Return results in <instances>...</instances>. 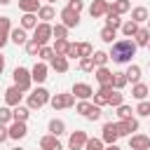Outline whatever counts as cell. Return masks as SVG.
Listing matches in <instances>:
<instances>
[{"instance_id":"cell-1","label":"cell","mask_w":150,"mask_h":150,"mask_svg":"<svg viewBox=\"0 0 150 150\" xmlns=\"http://www.w3.org/2000/svg\"><path fill=\"white\" fill-rule=\"evenodd\" d=\"M134 54H136V42H134V40H117V42L112 45V49H110L108 56H110L115 63H129Z\"/></svg>"},{"instance_id":"cell-2","label":"cell","mask_w":150,"mask_h":150,"mask_svg":"<svg viewBox=\"0 0 150 150\" xmlns=\"http://www.w3.org/2000/svg\"><path fill=\"white\" fill-rule=\"evenodd\" d=\"M49 98H52V96H49V91H47V89H42V87H38V89L28 96V108H30V110H35V108L40 110L45 103H49Z\"/></svg>"},{"instance_id":"cell-3","label":"cell","mask_w":150,"mask_h":150,"mask_svg":"<svg viewBox=\"0 0 150 150\" xmlns=\"http://www.w3.org/2000/svg\"><path fill=\"white\" fill-rule=\"evenodd\" d=\"M12 77H14V84H16L21 91H28V89H30V80H33V77H30V70H26V68L16 66Z\"/></svg>"},{"instance_id":"cell-4","label":"cell","mask_w":150,"mask_h":150,"mask_svg":"<svg viewBox=\"0 0 150 150\" xmlns=\"http://www.w3.org/2000/svg\"><path fill=\"white\" fill-rule=\"evenodd\" d=\"M33 30H35V33H33V40H35L40 47L49 42V38H52V26H49V23H45V21H42V23H38Z\"/></svg>"},{"instance_id":"cell-5","label":"cell","mask_w":150,"mask_h":150,"mask_svg":"<svg viewBox=\"0 0 150 150\" xmlns=\"http://www.w3.org/2000/svg\"><path fill=\"white\" fill-rule=\"evenodd\" d=\"M49 103H52L54 110H63V108L75 105V96H73V94H56V96L49 98Z\"/></svg>"},{"instance_id":"cell-6","label":"cell","mask_w":150,"mask_h":150,"mask_svg":"<svg viewBox=\"0 0 150 150\" xmlns=\"http://www.w3.org/2000/svg\"><path fill=\"white\" fill-rule=\"evenodd\" d=\"M115 127H117V134H120V136H131V131H138V122H136L134 117L120 120V122H115Z\"/></svg>"},{"instance_id":"cell-7","label":"cell","mask_w":150,"mask_h":150,"mask_svg":"<svg viewBox=\"0 0 150 150\" xmlns=\"http://www.w3.org/2000/svg\"><path fill=\"white\" fill-rule=\"evenodd\" d=\"M87 141H89V136H87L84 131H75V134H70V138H68V148H70V150H82V148L87 145Z\"/></svg>"},{"instance_id":"cell-8","label":"cell","mask_w":150,"mask_h":150,"mask_svg":"<svg viewBox=\"0 0 150 150\" xmlns=\"http://www.w3.org/2000/svg\"><path fill=\"white\" fill-rule=\"evenodd\" d=\"M129 148H131V150H150V136L134 134V136L129 138Z\"/></svg>"},{"instance_id":"cell-9","label":"cell","mask_w":150,"mask_h":150,"mask_svg":"<svg viewBox=\"0 0 150 150\" xmlns=\"http://www.w3.org/2000/svg\"><path fill=\"white\" fill-rule=\"evenodd\" d=\"M61 23L66 26V28H75L77 23H80V14L77 12H73V9H61Z\"/></svg>"},{"instance_id":"cell-10","label":"cell","mask_w":150,"mask_h":150,"mask_svg":"<svg viewBox=\"0 0 150 150\" xmlns=\"http://www.w3.org/2000/svg\"><path fill=\"white\" fill-rule=\"evenodd\" d=\"M21 89L16 87V84H12V87H7L5 89V101H7V105H19L21 103Z\"/></svg>"},{"instance_id":"cell-11","label":"cell","mask_w":150,"mask_h":150,"mask_svg":"<svg viewBox=\"0 0 150 150\" xmlns=\"http://www.w3.org/2000/svg\"><path fill=\"white\" fill-rule=\"evenodd\" d=\"M120 138V134H117V127H115V122H108V124H103V136H101V141L103 143H115Z\"/></svg>"},{"instance_id":"cell-12","label":"cell","mask_w":150,"mask_h":150,"mask_svg":"<svg viewBox=\"0 0 150 150\" xmlns=\"http://www.w3.org/2000/svg\"><path fill=\"white\" fill-rule=\"evenodd\" d=\"M40 150H63V145L59 143V136L47 134V136L40 138Z\"/></svg>"},{"instance_id":"cell-13","label":"cell","mask_w":150,"mask_h":150,"mask_svg":"<svg viewBox=\"0 0 150 150\" xmlns=\"http://www.w3.org/2000/svg\"><path fill=\"white\" fill-rule=\"evenodd\" d=\"M70 94H73V96H77V98H89V96L94 94V89H91L87 82H75Z\"/></svg>"},{"instance_id":"cell-14","label":"cell","mask_w":150,"mask_h":150,"mask_svg":"<svg viewBox=\"0 0 150 150\" xmlns=\"http://www.w3.org/2000/svg\"><path fill=\"white\" fill-rule=\"evenodd\" d=\"M110 91H112V84H101V89L94 94V103H96V105H108Z\"/></svg>"},{"instance_id":"cell-15","label":"cell","mask_w":150,"mask_h":150,"mask_svg":"<svg viewBox=\"0 0 150 150\" xmlns=\"http://www.w3.org/2000/svg\"><path fill=\"white\" fill-rule=\"evenodd\" d=\"M108 0H94L91 5H89V14L94 16V19H98V16H103L105 12H108Z\"/></svg>"},{"instance_id":"cell-16","label":"cell","mask_w":150,"mask_h":150,"mask_svg":"<svg viewBox=\"0 0 150 150\" xmlns=\"http://www.w3.org/2000/svg\"><path fill=\"white\" fill-rule=\"evenodd\" d=\"M9 30H12L9 16H0V49L7 45V40H9Z\"/></svg>"},{"instance_id":"cell-17","label":"cell","mask_w":150,"mask_h":150,"mask_svg":"<svg viewBox=\"0 0 150 150\" xmlns=\"http://www.w3.org/2000/svg\"><path fill=\"white\" fill-rule=\"evenodd\" d=\"M7 131H9V138H14V141H19V138H23V136L28 134L26 122H16V120H14V124H12Z\"/></svg>"},{"instance_id":"cell-18","label":"cell","mask_w":150,"mask_h":150,"mask_svg":"<svg viewBox=\"0 0 150 150\" xmlns=\"http://www.w3.org/2000/svg\"><path fill=\"white\" fill-rule=\"evenodd\" d=\"M9 40H12L14 45H26V42H28V35H26V30L19 26V28L9 30Z\"/></svg>"},{"instance_id":"cell-19","label":"cell","mask_w":150,"mask_h":150,"mask_svg":"<svg viewBox=\"0 0 150 150\" xmlns=\"http://www.w3.org/2000/svg\"><path fill=\"white\" fill-rule=\"evenodd\" d=\"M49 61H52V68H54L56 73H66V70H68V59H66V56H59V54H54Z\"/></svg>"},{"instance_id":"cell-20","label":"cell","mask_w":150,"mask_h":150,"mask_svg":"<svg viewBox=\"0 0 150 150\" xmlns=\"http://www.w3.org/2000/svg\"><path fill=\"white\" fill-rule=\"evenodd\" d=\"M30 77H33L35 82H45V80H47V66H45V63H35L33 70H30Z\"/></svg>"},{"instance_id":"cell-21","label":"cell","mask_w":150,"mask_h":150,"mask_svg":"<svg viewBox=\"0 0 150 150\" xmlns=\"http://www.w3.org/2000/svg\"><path fill=\"white\" fill-rule=\"evenodd\" d=\"M94 75H96V80H98L101 84H112V73H110L105 66H98Z\"/></svg>"},{"instance_id":"cell-22","label":"cell","mask_w":150,"mask_h":150,"mask_svg":"<svg viewBox=\"0 0 150 150\" xmlns=\"http://www.w3.org/2000/svg\"><path fill=\"white\" fill-rule=\"evenodd\" d=\"M105 26H110V28H115V30L122 26V19H120V14H117V12H112L110 7H108V12H105Z\"/></svg>"},{"instance_id":"cell-23","label":"cell","mask_w":150,"mask_h":150,"mask_svg":"<svg viewBox=\"0 0 150 150\" xmlns=\"http://www.w3.org/2000/svg\"><path fill=\"white\" fill-rule=\"evenodd\" d=\"M35 26H38V16H35V12H23V16H21V28L28 30V28H35Z\"/></svg>"},{"instance_id":"cell-24","label":"cell","mask_w":150,"mask_h":150,"mask_svg":"<svg viewBox=\"0 0 150 150\" xmlns=\"http://www.w3.org/2000/svg\"><path fill=\"white\" fill-rule=\"evenodd\" d=\"M134 38H136V40H134L136 47H148V42H150V30H148V28H138Z\"/></svg>"},{"instance_id":"cell-25","label":"cell","mask_w":150,"mask_h":150,"mask_svg":"<svg viewBox=\"0 0 150 150\" xmlns=\"http://www.w3.org/2000/svg\"><path fill=\"white\" fill-rule=\"evenodd\" d=\"M148 94H150V89H148L143 82H136V84L131 87V96H134V98H138V101H145V96H148Z\"/></svg>"},{"instance_id":"cell-26","label":"cell","mask_w":150,"mask_h":150,"mask_svg":"<svg viewBox=\"0 0 150 150\" xmlns=\"http://www.w3.org/2000/svg\"><path fill=\"white\" fill-rule=\"evenodd\" d=\"M148 16H150V12H148L145 7H134V9H131V21H136V23L148 21Z\"/></svg>"},{"instance_id":"cell-27","label":"cell","mask_w":150,"mask_h":150,"mask_svg":"<svg viewBox=\"0 0 150 150\" xmlns=\"http://www.w3.org/2000/svg\"><path fill=\"white\" fill-rule=\"evenodd\" d=\"M28 115H30V108H23V105H14V110H12V120H16V122H26Z\"/></svg>"},{"instance_id":"cell-28","label":"cell","mask_w":150,"mask_h":150,"mask_svg":"<svg viewBox=\"0 0 150 150\" xmlns=\"http://www.w3.org/2000/svg\"><path fill=\"white\" fill-rule=\"evenodd\" d=\"M124 75H127V82H134V84H136V82L141 80V66H136V63H134V66H129Z\"/></svg>"},{"instance_id":"cell-29","label":"cell","mask_w":150,"mask_h":150,"mask_svg":"<svg viewBox=\"0 0 150 150\" xmlns=\"http://www.w3.org/2000/svg\"><path fill=\"white\" fill-rule=\"evenodd\" d=\"M49 134H52V136H61V134H66V124H63V120H52V122H49Z\"/></svg>"},{"instance_id":"cell-30","label":"cell","mask_w":150,"mask_h":150,"mask_svg":"<svg viewBox=\"0 0 150 150\" xmlns=\"http://www.w3.org/2000/svg\"><path fill=\"white\" fill-rule=\"evenodd\" d=\"M110 9L117 12V14H127V12L131 9V2H129V0H115V2L110 5Z\"/></svg>"},{"instance_id":"cell-31","label":"cell","mask_w":150,"mask_h":150,"mask_svg":"<svg viewBox=\"0 0 150 150\" xmlns=\"http://www.w3.org/2000/svg\"><path fill=\"white\" fill-rule=\"evenodd\" d=\"M38 16H40L45 23H47V21H52V19H54V7H52V5H45V7H40V9H38Z\"/></svg>"},{"instance_id":"cell-32","label":"cell","mask_w":150,"mask_h":150,"mask_svg":"<svg viewBox=\"0 0 150 150\" xmlns=\"http://www.w3.org/2000/svg\"><path fill=\"white\" fill-rule=\"evenodd\" d=\"M122 103H124L122 91H120V89H112V91H110V96H108V105H115V108H117V105H122Z\"/></svg>"},{"instance_id":"cell-33","label":"cell","mask_w":150,"mask_h":150,"mask_svg":"<svg viewBox=\"0 0 150 150\" xmlns=\"http://www.w3.org/2000/svg\"><path fill=\"white\" fill-rule=\"evenodd\" d=\"M19 9L21 12H38L40 5H38V0H19Z\"/></svg>"},{"instance_id":"cell-34","label":"cell","mask_w":150,"mask_h":150,"mask_svg":"<svg viewBox=\"0 0 150 150\" xmlns=\"http://www.w3.org/2000/svg\"><path fill=\"white\" fill-rule=\"evenodd\" d=\"M120 28H122V33H124L127 38H134L136 30H138V23H136V21H127V23H122Z\"/></svg>"},{"instance_id":"cell-35","label":"cell","mask_w":150,"mask_h":150,"mask_svg":"<svg viewBox=\"0 0 150 150\" xmlns=\"http://www.w3.org/2000/svg\"><path fill=\"white\" fill-rule=\"evenodd\" d=\"M52 49H54V54H59V56H66V49H68V40H66V38L56 40Z\"/></svg>"},{"instance_id":"cell-36","label":"cell","mask_w":150,"mask_h":150,"mask_svg":"<svg viewBox=\"0 0 150 150\" xmlns=\"http://www.w3.org/2000/svg\"><path fill=\"white\" fill-rule=\"evenodd\" d=\"M108 59H110V56H108L105 52H94V54H91V61H94V66H96V68H98V66H105V63H108Z\"/></svg>"},{"instance_id":"cell-37","label":"cell","mask_w":150,"mask_h":150,"mask_svg":"<svg viewBox=\"0 0 150 150\" xmlns=\"http://www.w3.org/2000/svg\"><path fill=\"white\" fill-rule=\"evenodd\" d=\"M127 84V75L124 73H112V89H122Z\"/></svg>"},{"instance_id":"cell-38","label":"cell","mask_w":150,"mask_h":150,"mask_svg":"<svg viewBox=\"0 0 150 150\" xmlns=\"http://www.w3.org/2000/svg\"><path fill=\"white\" fill-rule=\"evenodd\" d=\"M68 35V28L63 26V23H56L54 28H52V38H56V40H61V38H66Z\"/></svg>"},{"instance_id":"cell-39","label":"cell","mask_w":150,"mask_h":150,"mask_svg":"<svg viewBox=\"0 0 150 150\" xmlns=\"http://www.w3.org/2000/svg\"><path fill=\"white\" fill-rule=\"evenodd\" d=\"M101 40H103V42H108V45H112V40H115V28L105 26V28L101 30Z\"/></svg>"},{"instance_id":"cell-40","label":"cell","mask_w":150,"mask_h":150,"mask_svg":"<svg viewBox=\"0 0 150 150\" xmlns=\"http://www.w3.org/2000/svg\"><path fill=\"white\" fill-rule=\"evenodd\" d=\"M91 108H94V103H89V101H87V98H82V101H80V103H77V105H75V110H77V112H82V115H84V117H87V115H89V110H91Z\"/></svg>"},{"instance_id":"cell-41","label":"cell","mask_w":150,"mask_h":150,"mask_svg":"<svg viewBox=\"0 0 150 150\" xmlns=\"http://www.w3.org/2000/svg\"><path fill=\"white\" fill-rule=\"evenodd\" d=\"M77 54H80V59H82V56H91L94 49H91L89 42H80V45H77Z\"/></svg>"},{"instance_id":"cell-42","label":"cell","mask_w":150,"mask_h":150,"mask_svg":"<svg viewBox=\"0 0 150 150\" xmlns=\"http://www.w3.org/2000/svg\"><path fill=\"white\" fill-rule=\"evenodd\" d=\"M80 70H84V73H91V70H94L91 56H82V59H80Z\"/></svg>"},{"instance_id":"cell-43","label":"cell","mask_w":150,"mask_h":150,"mask_svg":"<svg viewBox=\"0 0 150 150\" xmlns=\"http://www.w3.org/2000/svg\"><path fill=\"white\" fill-rule=\"evenodd\" d=\"M38 56H40L42 61H49V59L54 56V49H52V47H47V45H42V47H40V52H38Z\"/></svg>"},{"instance_id":"cell-44","label":"cell","mask_w":150,"mask_h":150,"mask_svg":"<svg viewBox=\"0 0 150 150\" xmlns=\"http://www.w3.org/2000/svg\"><path fill=\"white\" fill-rule=\"evenodd\" d=\"M131 112H134V110H131L129 105H124V103H122V105H117V117H120V120H129V117H131Z\"/></svg>"},{"instance_id":"cell-45","label":"cell","mask_w":150,"mask_h":150,"mask_svg":"<svg viewBox=\"0 0 150 150\" xmlns=\"http://www.w3.org/2000/svg\"><path fill=\"white\" fill-rule=\"evenodd\" d=\"M134 112H138L141 117H148V115H150V101H141V103H138V108H136Z\"/></svg>"},{"instance_id":"cell-46","label":"cell","mask_w":150,"mask_h":150,"mask_svg":"<svg viewBox=\"0 0 150 150\" xmlns=\"http://www.w3.org/2000/svg\"><path fill=\"white\" fill-rule=\"evenodd\" d=\"M26 52H28L30 56H38V52H40V45H38L35 40H30V42H26Z\"/></svg>"},{"instance_id":"cell-47","label":"cell","mask_w":150,"mask_h":150,"mask_svg":"<svg viewBox=\"0 0 150 150\" xmlns=\"http://www.w3.org/2000/svg\"><path fill=\"white\" fill-rule=\"evenodd\" d=\"M12 122V110L9 108H0V124H7Z\"/></svg>"},{"instance_id":"cell-48","label":"cell","mask_w":150,"mask_h":150,"mask_svg":"<svg viewBox=\"0 0 150 150\" xmlns=\"http://www.w3.org/2000/svg\"><path fill=\"white\" fill-rule=\"evenodd\" d=\"M75 56H80V54H77V45L68 42V49H66V59H75Z\"/></svg>"},{"instance_id":"cell-49","label":"cell","mask_w":150,"mask_h":150,"mask_svg":"<svg viewBox=\"0 0 150 150\" xmlns=\"http://www.w3.org/2000/svg\"><path fill=\"white\" fill-rule=\"evenodd\" d=\"M98 117H101V105H96V103H94V108L89 110L87 120H91V122H94V120H98Z\"/></svg>"},{"instance_id":"cell-50","label":"cell","mask_w":150,"mask_h":150,"mask_svg":"<svg viewBox=\"0 0 150 150\" xmlns=\"http://www.w3.org/2000/svg\"><path fill=\"white\" fill-rule=\"evenodd\" d=\"M82 7H84L82 0H70V2H68V9H73V12H77V14L82 12Z\"/></svg>"},{"instance_id":"cell-51","label":"cell","mask_w":150,"mask_h":150,"mask_svg":"<svg viewBox=\"0 0 150 150\" xmlns=\"http://www.w3.org/2000/svg\"><path fill=\"white\" fill-rule=\"evenodd\" d=\"M9 138V131H7V127L5 124H0V143H5Z\"/></svg>"},{"instance_id":"cell-52","label":"cell","mask_w":150,"mask_h":150,"mask_svg":"<svg viewBox=\"0 0 150 150\" xmlns=\"http://www.w3.org/2000/svg\"><path fill=\"white\" fill-rule=\"evenodd\" d=\"M2 70H5V56L0 54V75H2Z\"/></svg>"},{"instance_id":"cell-53","label":"cell","mask_w":150,"mask_h":150,"mask_svg":"<svg viewBox=\"0 0 150 150\" xmlns=\"http://www.w3.org/2000/svg\"><path fill=\"white\" fill-rule=\"evenodd\" d=\"M105 150H120V148H117V145H115V143H110V145H108V148H105Z\"/></svg>"},{"instance_id":"cell-54","label":"cell","mask_w":150,"mask_h":150,"mask_svg":"<svg viewBox=\"0 0 150 150\" xmlns=\"http://www.w3.org/2000/svg\"><path fill=\"white\" fill-rule=\"evenodd\" d=\"M9 2H12V0H0V5H9Z\"/></svg>"},{"instance_id":"cell-55","label":"cell","mask_w":150,"mask_h":150,"mask_svg":"<svg viewBox=\"0 0 150 150\" xmlns=\"http://www.w3.org/2000/svg\"><path fill=\"white\" fill-rule=\"evenodd\" d=\"M148 30H150V16H148Z\"/></svg>"},{"instance_id":"cell-56","label":"cell","mask_w":150,"mask_h":150,"mask_svg":"<svg viewBox=\"0 0 150 150\" xmlns=\"http://www.w3.org/2000/svg\"><path fill=\"white\" fill-rule=\"evenodd\" d=\"M47 2H56V0H47Z\"/></svg>"},{"instance_id":"cell-57","label":"cell","mask_w":150,"mask_h":150,"mask_svg":"<svg viewBox=\"0 0 150 150\" xmlns=\"http://www.w3.org/2000/svg\"><path fill=\"white\" fill-rule=\"evenodd\" d=\"M14 150H21V148H14Z\"/></svg>"},{"instance_id":"cell-58","label":"cell","mask_w":150,"mask_h":150,"mask_svg":"<svg viewBox=\"0 0 150 150\" xmlns=\"http://www.w3.org/2000/svg\"><path fill=\"white\" fill-rule=\"evenodd\" d=\"M84 150H91V148H84Z\"/></svg>"},{"instance_id":"cell-59","label":"cell","mask_w":150,"mask_h":150,"mask_svg":"<svg viewBox=\"0 0 150 150\" xmlns=\"http://www.w3.org/2000/svg\"><path fill=\"white\" fill-rule=\"evenodd\" d=\"M148 49H150V42H148Z\"/></svg>"},{"instance_id":"cell-60","label":"cell","mask_w":150,"mask_h":150,"mask_svg":"<svg viewBox=\"0 0 150 150\" xmlns=\"http://www.w3.org/2000/svg\"><path fill=\"white\" fill-rule=\"evenodd\" d=\"M148 89H150V87H148Z\"/></svg>"}]
</instances>
